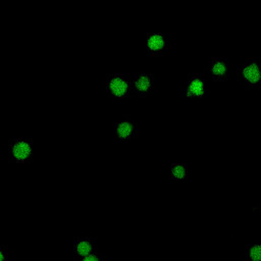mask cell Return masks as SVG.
I'll use <instances>...</instances> for the list:
<instances>
[{"instance_id":"10","label":"cell","mask_w":261,"mask_h":261,"mask_svg":"<svg viewBox=\"0 0 261 261\" xmlns=\"http://www.w3.org/2000/svg\"><path fill=\"white\" fill-rule=\"evenodd\" d=\"M247 256L250 261H261V244L251 245L247 250Z\"/></svg>"},{"instance_id":"2","label":"cell","mask_w":261,"mask_h":261,"mask_svg":"<svg viewBox=\"0 0 261 261\" xmlns=\"http://www.w3.org/2000/svg\"><path fill=\"white\" fill-rule=\"evenodd\" d=\"M206 92V82L204 80V76L199 73L190 74L180 89L181 96L187 98H202L205 96Z\"/></svg>"},{"instance_id":"4","label":"cell","mask_w":261,"mask_h":261,"mask_svg":"<svg viewBox=\"0 0 261 261\" xmlns=\"http://www.w3.org/2000/svg\"><path fill=\"white\" fill-rule=\"evenodd\" d=\"M98 244L96 239L91 237H80L74 239L72 245V253L75 259L81 260L86 256L97 251Z\"/></svg>"},{"instance_id":"8","label":"cell","mask_w":261,"mask_h":261,"mask_svg":"<svg viewBox=\"0 0 261 261\" xmlns=\"http://www.w3.org/2000/svg\"><path fill=\"white\" fill-rule=\"evenodd\" d=\"M132 88L139 96H147L154 90V79L149 73H140L135 77Z\"/></svg>"},{"instance_id":"5","label":"cell","mask_w":261,"mask_h":261,"mask_svg":"<svg viewBox=\"0 0 261 261\" xmlns=\"http://www.w3.org/2000/svg\"><path fill=\"white\" fill-rule=\"evenodd\" d=\"M170 47L169 38L160 33H151L147 37V50L152 56L162 55Z\"/></svg>"},{"instance_id":"6","label":"cell","mask_w":261,"mask_h":261,"mask_svg":"<svg viewBox=\"0 0 261 261\" xmlns=\"http://www.w3.org/2000/svg\"><path fill=\"white\" fill-rule=\"evenodd\" d=\"M107 89L113 97L124 98L130 93L132 86L125 76L121 74H115L108 79Z\"/></svg>"},{"instance_id":"1","label":"cell","mask_w":261,"mask_h":261,"mask_svg":"<svg viewBox=\"0 0 261 261\" xmlns=\"http://www.w3.org/2000/svg\"><path fill=\"white\" fill-rule=\"evenodd\" d=\"M239 81L248 89L261 87V63L258 58H249L238 68Z\"/></svg>"},{"instance_id":"11","label":"cell","mask_w":261,"mask_h":261,"mask_svg":"<svg viewBox=\"0 0 261 261\" xmlns=\"http://www.w3.org/2000/svg\"><path fill=\"white\" fill-rule=\"evenodd\" d=\"M188 174V168L185 164L175 163L171 165V175L174 178H184Z\"/></svg>"},{"instance_id":"7","label":"cell","mask_w":261,"mask_h":261,"mask_svg":"<svg viewBox=\"0 0 261 261\" xmlns=\"http://www.w3.org/2000/svg\"><path fill=\"white\" fill-rule=\"evenodd\" d=\"M206 71L212 80L224 82L228 77V62L222 57H215L206 67Z\"/></svg>"},{"instance_id":"3","label":"cell","mask_w":261,"mask_h":261,"mask_svg":"<svg viewBox=\"0 0 261 261\" xmlns=\"http://www.w3.org/2000/svg\"><path fill=\"white\" fill-rule=\"evenodd\" d=\"M33 156V146L27 140H13L9 144V157L15 162H27Z\"/></svg>"},{"instance_id":"12","label":"cell","mask_w":261,"mask_h":261,"mask_svg":"<svg viewBox=\"0 0 261 261\" xmlns=\"http://www.w3.org/2000/svg\"><path fill=\"white\" fill-rule=\"evenodd\" d=\"M80 261H106L104 256L102 254H100L98 251L86 256L85 258L81 259Z\"/></svg>"},{"instance_id":"9","label":"cell","mask_w":261,"mask_h":261,"mask_svg":"<svg viewBox=\"0 0 261 261\" xmlns=\"http://www.w3.org/2000/svg\"><path fill=\"white\" fill-rule=\"evenodd\" d=\"M115 134L120 141H126L135 138L138 134V127L133 121L124 119L115 124Z\"/></svg>"},{"instance_id":"13","label":"cell","mask_w":261,"mask_h":261,"mask_svg":"<svg viewBox=\"0 0 261 261\" xmlns=\"http://www.w3.org/2000/svg\"><path fill=\"white\" fill-rule=\"evenodd\" d=\"M0 261H8L7 247L0 245Z\"/></svg>"}]
</instances>
